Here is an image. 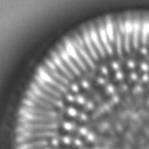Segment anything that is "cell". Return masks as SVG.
<instances>
[{
  "instance_id": "10",
  "label": "cell",
  "mask_w": 149,
  "mask_h": 149,
  "mask_svg": "<svg viewBox=\"0 0 149 149\" xmlns=\"http://www.w3.org/2000/svg\"><path fill=\"white\" fill-rule=\"evenodd\" d=\"M149 22L147 20L141 23V39L143 45H146L149 40Z\"/></svg>"
},
{
  "instance_id": "9",
  "label": "cell",
  "mask_w": 149,
  "mask_h": 149,
  "mask_svg": "<svg viewBox=\"0 0 149 149\" xmlns=\"http://www.w3.org/2000/svg\"><path fill=\"white\" fill-rule=\"evenodd\" d=\"M104 28L109 41L111 43H114L115 37V29L113 22L110 18L106 19Z\"/></svg>"
},
{
  "instance_id": "14",
  "label": "cell",
  "mask_w": 149,
  "mask_h": 149,
  "mask_svg": "<svg viewBox=\"0 0 149 149\" xmlns=\"http://www.w3.org/2000/svg\"></svg>"
},
{
  "instance_id": "2",
  "label": "cell",
  "mask_w": 149,
  "mask_h": 149,
  "mask_svg": "<svg viewBox=\"0 0 149 149\" xmlns=\"http://www.w3.org/2000/svg\"><path fill=\"white\" fill-rule=\"evenodd\" d=\"M65 49L70 57L77 63L83 70H86V65L78 53V51L72 43V41L67 39L65 42Z\"/></svg>"
},
{
  "instance_id": "11",
  "label": "cell",
  "mask_w": 149,
  "mask_h": 149,
  "mask_svg": "<svg viewBox=\"0 0 149 149\" xmlns=\"http://www.w3.org/2000/svg\"><path fill=\"white\" fill-rule=\"evenodd\" d=\"M121 35L118 28L115 29V42L116 46V50L119 56H121L122 54V36Z\"/></svg>"
},
{
  "instance_id": "4",
  "label": "cell",
  "mask_w": 149,
  "mask_h": 149,
  "mask_svg": "<svg viewBox=\"0 0 149 149\" xmlns=\"http://www.w3.org/2000/svg\"><path fill=\"white\" fill-rule=\"evenodd\" d=\"M89 34L91 39L93 42L96 50L98 52L99 54L102 56L104 57L106 55V51L102 45L101 41L100 40L98 33L97 31L94 27H91L89 30Z\"/></svg>"
},
{
  "instance_id": "3",
  "label": "cell",
  "mask_w": 149,
  "mask_h": 149,
  "mask_svg": "<svg viewBox=\"0 0 149 149\" xmlns=\"http://www.w3.org/2000/svg\"><path fill=\"white\" fill-rule=\"evenodd\" d=\"M58 52L59 55L62 58L63 61L65 63V64L68 65L70 69L72 70L74 73L77 74H80V70L78 68L76 64L74 63L72 58L70 57L65 50V48L62 46H59L58 47Z\"/></svg>"
},
{
  "instance_id": "8",
  "label": "cell",
  "mask_w": 149,
  "mask_h": 149,
  "mask_svg": "<svg viewBox=\"0 0 149 149\" xmlns=\"http://www.w3.org/2000/svg\"><path fill=\"white\" fill-rule=\"evenodd\" d=\"M51 58L56 66L59 68L69 78L73 77L72 74L66 67L65 63L63 61L62 58H61L59 54L53 51L51 53Z\"/></svg>"
},
{
  "instance_id": "7",
  "label": "cell",
  "mask_w": 149,
  "mask_h": 149,
  "mask_svg": "<svg viewBox=\"0 0 149 149\" xmlns=\"http://www.w3.org/2000/svg\"><path fill=\"white\" fill-rule=\"evenodd\" d=\"M141 23L139 19L133 21V29L132 32V40L133 45L135 49H137L141 38Z\"/></svg>"
},
{
  "instance_id": "1",
  "label": "cell",
  "mask_w": 149,
  "mask_h": 149,
  "mask_svg": "<svg viewBox=\"0 0 149 149\" xmlns=\"http://www.w3.org/2000/svg\"><path fill=\"white\" fill-rule=\"evenodd\" d=\"M72 42L81 58L84 59V60L91 67H94V63L91 58V56L85 49V46L84 43V40L79 36H77L76 39L73 40Z\"/></svg>"
},
{
  "instance_id": "12",
  "label": "cell",
  "mask_w": 149,
  "mask_h": 149,
  "mask_svg": "<svg viewBox=\"0 0 149 149\" xmlns=\"http://www.w3.org/2000/svg\"><path fill=\"white\" fill-rule=\"evenodd\" d=\"M45 63L51 70L56 71V65H55L53 62H52V61L49 60L47 59L45 61Z\"/></svg>"
},
{
  "instance_id": "6",
  "label": "cell",
  "mask_w": 149,
  "mask_h": 149,
  "mask_svg": "<svg viewBox=\"0 0 149 149\" xmlns=\"http://www.w3.org/2000/svg\"><path fill=\"white\" fill-rule=\"evenodd\" d=\"M83 40L86 48L88 49L89 53L91 56L94 59L98 60V54L97 51L96 50L93 42H92L91 37H90L89 32L87 30H84L83 32Z\"/></svg>"
},
{
  "instance_id": "13",
  "label": "cell",
  "mask_w": 149,
  "mask_h": 149,
  "mask_svg": "<svg viewBox=\"0 0 149 149\" xmlns=\"http://www.w3.org/2000/svg\"><path fill=\"white\" fill-rule=\"evenodd\" d=\"M141 52H142V53L143 54H146L147 53V51L145 48H142V50Z\"/></svg>"
},
{
  "instance_id": "5",
  "label": "cell",
  "mask_w": 149,
  "mask_h": 149,
  "mask_svg": "<svg viewBox=\"0 0 149 149\" xmlns=\"http://www.w3.org/2000/svg\"><path fill=\"white\" fill-rule=\"evenodd\" d=\"M98 35L100 37V40L101 41L102 45L104 46L105 51L109 55H112L113 54V49L112 47L111 43L108 37L106 34L104 25L101 24L98 28Z\"/></svg>"
}]
</instances>
